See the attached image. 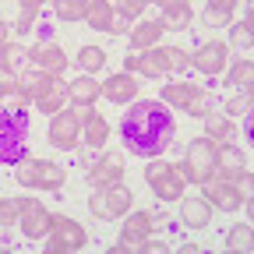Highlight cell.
Returning a JSON list of instances; mask_svg holds the SVG:
<instances>
[{"label": "cell", "mask_w": 254, "mask_h": 254, "mask_svg": "<svg viewBox=\"0 0 254 254\" xmlns=\"http://www.w3.org/2000/svg\"><path fill=\"white\" fill-rule=\"evenodd\" d=\"M173 113L163 106V103H152V99H141L127 110L124 124H120V134H124V145L131 148L134 155L141 159H155L163 155L173 141Z\"/></svg>", "instance_id": "cell-1"}, {"label": "cell", "mask_w": 254, "mask_h": 254, "mask_svg": "<svg viewBox=\"0 0 254 254\" xmlns=\"http://www.w3.org/2000/svg\"><path fill=\"white\" fill-rule=\"evenodd\" d=\"M25 155H28V113H25L21 95H14L0 110V159L14 166Z\"/></svg>", "instance_id": "cell-2"}, {"label": "cell", "mask_w": 254, "mask_h": 254, "mask_svg": "<svg viewBox=\"0 0 254 254\" xmlns=\"http://www.w3.org/2000/svg\"><path fill=\"white\" fill-rule=\"evenodd\" d=\"M134 205V194H131V187L127 184H113V187H92V194H88V208L95 219H103V222H113V219H124L127 212H131Z\"/></svg>", "instance_id": "cell-3"}, {"label": "cell", "mask_w": 254, "mask_h": 254, "mask_svg": "<svg viewBox=\"0 0 254 254\" xmlns=\"http://www.w3.org/2000/svg\"><path fill=\"white\" fill-rule=\"evenodd\" d=\"M145 180H148V190L159 198V201H180L184 198V173L177 166H170L166 159H152L145 166Z\"/></svg>", "instance_id": "cell-4"}, {"label": "cell", "mask_w": 254, "mask_h": 254, "mask_svg": "<svg viewBox=\"0 0 254 254\" xmlns=\"http://www.w3.org/2000/svg\"><path fill=\"white\" fill-rule=\"evenodd\" d=\"M14 177H18V184H25V187H43V190H60L64 180H67L64 166L43 163V159H32V155H25L21 163H14Z\"/></svg>", "instance_id": "cell-5"}, {"label": "cell", "mask_w": 254, "mask_h": 254, "mask_svg": "<svg viewBox=\"0 0 254 254\" xmlns=\"http://www.w3.org/2000/svg\"><path fill=\"white\" fill-rule=\"evenodd\" d=\"M187 184H205L212 173H215V141L208 138H198V141H190L187 145V155L180 159V166Z\"/></svg>", "instance_id": "cell-6"}, {"label": "cell", "mask_w": 254, "mask_h": 254, "mask_svg": "<svg viewBox=\"0 0 254 254\" xmlns=\"http://www.w3.org/2000/svg\"><path fill=\"white\" fill-rule=\"evenodd\" d=\"M163 99H166L173 110H180L184 117H205L208 106H212V92L190 85V81H173V85L163 88Z\"/></svg>", "instance_id": "cell-7"}, {"label": "cell", "mask_w": 254, "mask_h": 254, "mask_svg": "<svg viewBox=\"0 0 254 254\" xmlns=\"http://www.w3.org/2000/svg\"><path fill=\"white\" fill-rule=\"evenodd\" d=\"M85 244H88V233L78 226V222H71L67 215H53V226L43 237V247L50 254H71V251H81Z\"/></svg>", "instance_id": "cell-8"}, {"label": "cell", "mask_w": 254, "mask_h": 254, "mask_svg": "<svg viewBox=\"0 0 254 254\" xmlns=\"http://www.w3.org/2000/svg\"><path fill=\"white\" fill-rule=\"evenodd\" d=\"M28 60H32V67H39V71H46L53 78H60V71H67V53L60 50V43L50 36L46 25L39 32V39L28 46Z\"/></svg>", "instance_id": "cell-9"}, {"label": "cell", "mask_w": 254, "mask_h": 254, "mask_svg": "<svg viewBox=\"0 0 254 254\" xmlns=\"http://www.w3.org/2000/svg\"><path fill=\"white\" fill-rule=\"evenodd\" d=\"M152 233H155V226H152V212H131L127 215V222H124V230H120V244L117 247H110L113 254H141L145 251V244L152 240Z\"/></svg>", "instance_id": "cell-10"}, {"label": "cell", "mask_w": 254, "mask_h": 254, "mask_svg": "<svg viewBox=\"0 0 254 254\" xmlns=\"http://www.w3.org/2000/svg\"><path fill=\"white\" fill-rule=\"evenodd\" d=\"M124 170L127 166L120 152H103V155H92L85 177L92 187H113V184H124Z\"/></svg>", "instance_id": "cell-11"}, {"label": "cell", "mask_w": 254, "mask_h": 254, "mask_svg": "<svg viewBox=\"0 0 254 254\" xmlns=\"http://www.w3.org/2000/svg\"><path fill=\"white\" fill-rule=\"evenodd\" d=\"M201 198H205L212 208H222V212H237V208H240V194H237L233 180L215 177V173L201 184Z\"/></svg>", "instance_id": "cell-12"}, {"label": "cell", "mask_w": 254, "mask_h": 254, "mask_svg": "<svg viewBox=\"0 0 254 254\" xmlns=\"http://www.w3.org/2000/svg\"><path fill=\"white\" fill-rule=\"evenodd\" d=\"M50 226H53V212L43 201H36V198H25V208H21V230H25V237L28 240H43L50 233Z\"/></svg>", "instance_id": "cell-13"}, {"label": "cell", "mask_w": 254, "mask_h": 254, "mask_svg": "<svg viewBox=\"0 0 254 254\" xmlns=\"http://www.w3.org/2000/svg\"><path fill=\"white\" fill-rule=\"evenodd\" d=\"M85 21H88L95 32H106V36H120V32L127 28V21L117 14V4H106V0H92Z\"/></svg>", "instance_id": "cell-14"}, {"label": "cell", "mask_w": 254, "mask_h": 254, "mask_svg": "<svg viewBox=\"0 0 254 254\" xmlns=\"http://www.w3.org/2000/svg\"><path fill=\"white\" fill-rule=\"evenodd\" d=\"M78 134H81V124H78V117H74L71 110L53 117V124H50V145H53V148H60V152H74Z\"/></svg>", "instance_id": "cell-15"}, {"label": "cell", "mask_w": 254, "mask_h": 254, "mask_svg": "<svg viewBox=\"0 0 254 254\" xmlns=\"http://www.w3.org/2000/svg\"><path fill=\"white\" fill-rule=\"evenodd\" d=\"M190 64H194V71L198 74H208V78H215L222 67H226V43H201L198 50H194V57H190Z\"/></svg>", "instance_id": "cell-16"}, {"label": "cell", "mask_w": 254, "mask_h": 254, "mask_svg": "<svg viewBox=\"0 0 254 254\" xmlns=\"http://www.w3.org/2000/svg\"><path fill=\"white\" fill-rule=\"evenodd\" d=\"M251 163H247V152H240L237 145H215V173L226 177V180H237L240 173H247Z\"/></svg>", "instance_id": "cell-17"}, {"label": "cell", "mask_w": 254, "mask_h": 254, "mask_svg": "<svg viewBox=\"0 0 254 254\" xmlns=\"http://www.w3.org/2000/svg\"><path fill=\"white\" fill-rule=\"evenodd\" d=\"M127 71H138L145 78H166L170 74V60L163 50H141L138 57L127 60Z\"/></svg>", "instance_id": "cell-18"}, {"label": "cell", "mask_w": 254, "mask_h": 254, "mask_svg": "<svg viewBox=\"0 0 254 254\" xmlns=\"http://www.w3.org/2000/svg\"><path fill=\"white\" fill-rule=\"evenodd\" d=\"M177 219H180V226H187V230H208L212 226V205L205 198H184Z\"/></svg>", "instance_id": "cell-19"}, {"label": "cell", "mask_w": 254, "mask_h": 254, "mask_svg": "<svg viewBox=\"0 0 254 254\" xmlns=\"http://www.w3.org/2000/svg\"><path fill=\"white\" fill-rule=\"evenodd\" d=\"M14 81H18V95H21V99H36V103L53 88V74H46V71H39V67L21 71Z\"/></svg>", "instance_id": "cell-20"}, {"label": "cell", "mask_w": 254, "mask_h": 254, "mask_svg": "<svg viewBox=\"0 0 254 254\" xmlns=\"http://www.w3.org/2000/svg\"><path fill=\"white\" fill-rule=\"evenodd\" d=\"M103 99L113 106H124L127 99H138V81L131 74H113L103 81Z\"/></svg>", "instance_id": "cell-21"}, {"label": "cell", "mask_w": 254, "mask_h": 254, "mask_svg": "<svg viewBox=\"0 0 254 254\" xmlns=\"http://www.w3.org/2000/svg\"><path fill=\"white\" fill-rule=\"evenodd\" d=\"M205 138L215 145H230L237 138V124L222 113H205Z\"/></svg>", "instance_id": "cell-22"}, {"label": "cell", "mask_w": 254, "mask_h": 254, "mask_svg": "<svg viewBox=\"0 0 254 254\" xmlns=\"http://www.w3.org/2000/svg\"><path fill=\"white\" fill-rule=\"evenodd\" d=\"M190 18H194V7H190V4H184V0H170V4H163V18H159V25H163V32L166 28L184 32L190 25Z\"/></svg>", "instance_id": "cell-23"}, {"label": "cell", "mask_w": 254, "mask_h": 254, "mask_svg": "<svg viewBox=\"0 0 254 254\" xmlns=\"http://www.w3.org/2000/svg\"><path fill=\"white\" fill-rule=\"evenodd\" d=\"M64 103H71V85L64 81V78H53V88L43 95V99H39L36 106H39V113L57 117V113H64Z\"/></svg>", "instance_id": "cell-24"}, {"label": "cell", "mask_w": 254, "mask_h": 254, "mask_svg": "<svg viewBox=\"0 0 254 254\" xmlns=\"http://www.w3.org/2000/svg\"><path fill=\"white\" fill-rule=\"evenodd\" d=\"M103 95V85L95 81L92 74H81V78H74L71 81V99L78 103V106H92L95 99Z\"/></svg>", "instance_id": "cell-25"}, {"label": "cell", "mask_w": 254, "mask_h": 254, "mask_svg": "<svg viewBox=\"0 0 254 254\" xmlns=\"http://www.w3.org/2000/svg\"><path fill=\"white\" fill-rule=\"evenodd\" d=\"M14 53H18V46H14V28L4 21V25H0V71H4V78L14 74Z\"/></svg>", "instance_id": "cell-26"}, {"label": "cell", "mask_w": 254, "mask_h": 254, "mask_svg": "<svg viewBox=\"0 0 254 254\" xmlns=\"http://www.w3.org/2000/svg\"><path fill=\"white\" fill-rule=\"evenodd\" d=\"M159 36H163V25H159V21H141V25L131 32V46H134V50H155Z\"/></svg>", "instance_id": "cell-27"}, {"label": "cell", "mask_w": 254, "mask_h": 254, "mask_svg": "<svg viewBox=\"0 0 254 254\" xmlns=\"http://www.w3.org/2000/svg\"><path fill=\"white\" fill-rule=\"evenodd\" d=\"M233 14H237V0H212V4L205 7V21H208L212 28L230 25V21H233Z\"/></svg>", "instance_id": "cell-28"}, {"label": "cell", "mask_w": 254, "mask_h": 254, "mask_svg": "<svg viewBox=\"0 0 254 254\" xmlns=\"http://www.w3.org/2000/svg\"><path fill=\"white\" fill-rule=\"evenodd\" d=\"M226 251H244V254L254 251V230H251V222H240V226H233L226 233Z\"/></svg>", "instance_id": "cell-29"}, {"label": "cell", "mask_w": 254, "mask_h": 254, "mask_svg": "<svg viewBox=\"0 0 254 254\" xmlns=\"http://www.w3.org/2000/svg\"><path fill=\"white\" fill-rule=\"evenodd\" d=\"M106 138H110V124H106V117L95 113L85 124V141H88V148H99V145H106Z\"/></svg>", "instance_id": "cell-30"}, {"label": "cell", "mask_w": 254, "mask_h": 254, "mask_svg": "<svg viewBox=\"0 0 254 254\" xmlns=\"http://www.w3.org/2000/svg\"><path fill=\"white\" fill-rule=\"evenodd\" d=\"M39 11H43L39 0H25V4H18V21H14V32H18V36H25V32L36 25Z\"/></svg>", "instance_id": "cell-31"}, {"label": "cell", "mask_w": 254, "mask_h": 254, "mask_svg": "<svg viewBox=\"0 0 254 254\" xmlns=\"http://www.w3.org/2000/svg\"><path fill=\"white\" fill-rule=\"evenodd\" d=\"M230 43H233L237 50H251V46H254V14H251V11H247V14H244V21L233 28Z\"/></svg>", "instance_id": "cell-32"}, {"label": "cell", "mask_w": 254, "mask_h": 254, "mask_svg": "<svg viewBox=\"0 0 254 254\" xmlns=\"http://www.w3.org/2000/svg\"><path fill=\"white\" fill-rule=\"evenodd\" d=\"M78 64H81V71H103V67H106V50H99V46H81V50H78Z\"/></svg>", "instance_id": "cell-33"}, {"label": "cell", "mask_w": 254, "mask_h": 254, "mask_svg": "<svg viewBox=\"0 0 254 254\" xmlns=\"http://www.w3.org/2000/svg\"><path fill=\"white\" fill-rule=\"evenodd\" d=\"M251 78H254V64L244 57V60H237L233 67H230V74H226V81L233 85V88H247L251 85Z\"/></svg>", "instance_id": "cell-34"}, {"label": "cell", "mask_w": 254, "mask_h": 254, "mask_svg": "<svg viewBox=\"0 0 254 254\" xmlns=\"http://www.w3.org/2000/svg\"><path fill=\"white\" fill-rule=\"evenodd\" d=\"M53 11L60 21H78L88 14V4H81V0H60V4H53Z\"/></svg>", "instance_id": "cell-35"}, {"label": "cell", "mask_w": 254, "mask_h": 254, "mask_svg": "<svg viewBox=\"0 0 254 254\" xmlns=\"http://www.w3.org/2000/svg\"><path fill=\"white\" fill-rule=\"evenodd\" d=\"M21 208H25V198H4L0 201V226L11 230L14 219H21Z\"/></svg>", "instance_id": "cell-36"}, {"label": "cell", "mask_w": 254, "mask_h": 254, "mask_svg": "<svg viewBox=\"0 0 254 254\" xmlns=\"http://www.w3.org/2000/svg\"><path fill=\"white\" fill-rule=\"evenodd\" d=\"M163 53H166V60H170V74H173V71H180V74H190V71H194V64H190V57H187L184 50L166 46Z\"/></svg>", "instance_id": "cell-37"}, {"label": "cell", "mask_w": 254, "mask_h": 254, "mask_svg": "<svg viewBox=\"0 0 254 254\" xmlns=\"http://www.w3.org/2000/svg\"><path fill=\"white\" fill-rule=\"evenodd\" d=\"M233 187H237V194H240V201L251 208V201H254V177H251V170L247 173H240L237 180H233Z\"/></svg>", "instance_id": "cell-38"}, {"label": "cell", "mask_w": 254, "mask_h": 254, "mask_svg": "<svg viewBox=\"0 0 254 254\" xmlns=\"http://www.w3.org/2000/svg\"><path fill=\"white\" fill-rule=\"evenodd\" d=\"M251 99H254V92H251V85H247L240 95L226 99V110H230V113H244V117H247V113H251Z\"/></svg>", "instance_id": "cell-39"}, {"label": "cell", "mask_w": 254, "mask_h": 254, "mask_svg": "<svg viewBox=\"0 0 254 254\" xmlns=\"http://www.w3.org/2000/svg\"><path fill=\"white\" fill-rule=\"evenodd\" d=\"M141 11H145V4H141V0H124V4H117V14H120L124 21H134Z\"/></svg>", "instance_id": "cell-40"}, {"label": "cell", "mask_w": 254, "mask_h": 254, "mask_svg": "<svg viewBox=\"0 0 254 254\" xmlns=\"http://www.w3.org/2000/svg\"><path fill=\"white\" fill-rule=\"evenodd\" d=\"M71 113L78 117V124H88V120L95 117V110H92V106H78V103H74V110H71Z\"/></svg>", "instance_id": "cell-41"}]
</instances>
